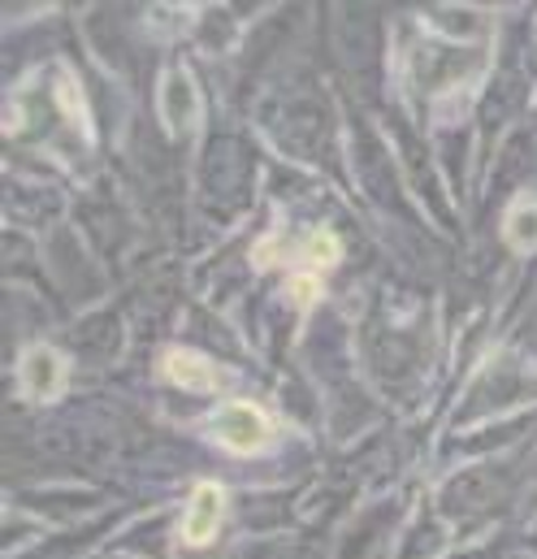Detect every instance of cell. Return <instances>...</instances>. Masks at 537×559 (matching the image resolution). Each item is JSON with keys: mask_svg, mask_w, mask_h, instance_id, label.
<instances>
[{"mask_svg": "<svg viewBox=\"0 0 537 559\" xmlns=\"http://www.w3.org/2000/svg\"><path fill=\"white\" fill-rule=\"evenodd\" d=\"M61 382H65V360H61L52 347H31V352L22 356V386H26L31 395L52 400V395L61 391Z\"/></svg>", "mask_w": 537, "mask_h": 559, "instance_id": "cell-3", "label": "cell"}, {"mask_svg": "<svg viewBox=\"0 0 537 559\" xmlns=\"http://www.w3.org/2000/svg\"><path fill=\"white\" fill-rule=\"evenodd\" d=\"M303 257H308V265H334L338 261V239L334 235H312Z\"/></svg>", "mask_w": 537, "mask_h": 559, "instance_id": "cell-7", "label": "cell"}, {"mask_svg": "<svg viewBox=\"0 0 537 559\" xmlns=\"http://www.w3.org/2000/svg\"><path fill=\"white\" fill-rule=\"evenodd\" d=\"M208 433H213V442H222V447H230V451H261L268 442V433H273V425L261 408H252V404H226L213 425H208Z\"/></svg>", "mask_w": 537, "mask_h": 559, "instance_id": "cell-1", "label": "cell"}, {"mask_svg": "<svg viewBox=\"0 0 537 559\" xmlns=\"http://www.w3.org/2000/svg\"><path fill=\"white\" fill-rule=\"evenodd\" d=\"M217 521H222V490H217V486H200V490L191 495V508H187V521H182V543H187V547L213 543Z\"/></svg>", "mask_w": 537, "mask_h": 559, "instance_id": "cell-2", "label": "cell"}, {"mask_svg": "<svg viewBox=\"0 0 537 559\" xmlns=\"http://www.w3.org/2000/svg\"><path fill=\"white\" fill-rule=\"evenodd\" d=\"M165 378H174L182 391H208L213 386V365L195 352H169L165 356Z\"/></svg>", "mask_w": 537, "mask_h": 559, "instance_id": "cell-4", "label": "cell"}, {"mask_svg": "<svg viewBox=\"0 0 537 559\" xmlns=\"http://www.w3.org/2000/svg\"><path fill=\"white\" fill-rule=\"evenodd\" d=\"M508 239L516 248H534L537 243V204L529 200H516L512 213H508Z\"/></svg>", "mask_w": 537, "mask_h": 559, "instance_id": "cell-5", "label": "cell"}, {"mask_svg": "<svg viewBox=\"0 0 537 559\" xmlns=\"http://www.w3.org/2000/svg\"><path fill=\"white\" fill-rule=\"evenodd\" d=\"M286 295H290L295 308H312L321 299V282H317V274H295L290 286H286Z\"/></svg>", "mask_w": 537, "mask_h": 559, "instance_id": "cell-6", "label": "cell"}]
</instances>
